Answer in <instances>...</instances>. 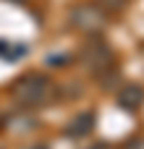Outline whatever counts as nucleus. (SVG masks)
Instances as JSON below:
<instances>
[{"mask_svg": "<svg viewBox=\"0 0 144 149\" xmlns=\"http://www.w3.org/2000/svg\"><path fill=\"white\" fill-rule=\"evenodd\" d=\"M10 97L21 107H42L52 100V84L42 73H24L10 84Z\"/></svg>", "mask_w": 144, "mask_h": 149, "instance_id": "nucleus-1", "label": "nucleus"}, {"mask_svg": "<svg viewBox=\"0 0 144 149\" xmlns=\"http://www.w3.org/2000/svg\"><path fill=\"white\" fill-rule=\"evenodd\" d=\"M68 21H71V26H73L76 31L89 34V37H97V34L105 31V26H108V13H105L100 5H94V3H81V5H76V8L71 10Z\"/></svg>", "mask_w": 144, "mask_h": 149, "instance_id": "nucleus-2", "label": "nucleus"}, {"mask_svg": "<svg viewBox=\"0 0 144 149\" xmlns=\"http://www.w3.org/2000/svg\"><path fill=\"white\" fill-rule=\"evenodd\" d=\"M81 63H84L94 76L110 71V68H113V50H110V45H108L105 39H100V37L89 39V42L84 45V50H81Z\"/></svg>", "mask_w": 144, "mask_h": 149, "instance_id": "nucleus-3", "label": "nucleus"}, {"mask_svg": "<svg viewBox=\"0 0 144 149\" xmlns=\"http://www.w3.org/2000/svg\"><path fill=\"white\" fill-rule=\"evenodd\" d=\"M92 128H94V113L87 110V113H79V115L68 123L66 136H71V139H81V136L92 134Z\"/></svg>", "mask_w": 144, "mask_h": 149, "instance_id": "nucleus-4", "label": "nucleus"}, {"mask_svg": "<svg viewBox=\"0 0 144 149\" xmlns=\"http://www.w3.org/2000/svg\"><path fill=\"white\" fill-rule=\"evenodd\" d=\"M142 102H144V89L139 84H126L121 89V94H118V105L123 110H136Z\"/></svg>", "mask_w": 144, "mask_h": 149, "instance_id": "nucleus-5", "label": "nucleus"}, {"mask_svg": "<svg viewBox=\"0 0 144 149\" xmlns=\"http://www.w3.org/2000/svg\"><path fill=\"white\" fill-rule=\"evenodd\" d=\"M126 3H129V0H97L94 5H100L105 13H108V10H110V13H118V10L126 8Z\"/></svg>", "mask_w": 144, "mask_h": 149, "instance_id": "nucleus-6", "label": "nucleus"}, {"mask_svg": "<svg viewBox=\"0 0 144 149\" xmlns=\"http://www.w3.org/2000/svg\"><path fill=\"white\" fill-rule=\"evenodd\" d=\"M68 63V58L63 55V58H50V65H66Z\"/></svg>", "mask_w": 144, "mask_h": 149, "instance_id": "nucleus-7", "label": "nucleus"}, {"mask_svg": "<svg viewBox=\"0 0 144 149\" xmlns=\"http://www.w3.org/2000/svg\"><path fill=\"white\" fill-rule=\"evenodd\" d=\"M5 52H8V42H5V39H0V55H5Z\"/></svg>", "mask_w": 144, "mask_h": 149, "instance_id": "nucleus-8", "label": "nucleus"}, {"mask_svg": "<svg viewBox=\"0 0 144 149\" xmlns=\"http://www.w3.org/2000/svg\"><path fill=\"white\" fill-rule=\"evenodd\" d=\"M24 149H50L47 144H31V147H24Z\"/></svg>", "mask_w": 144, "mask_h": 149, "instance_id": "nucleus-9", "label": "nucleus"}, {"mask_svg": "<svg viewBox=\"0 0 144 149\" xmlns=\"http://www.w3.org/2000/svg\"><path fill=\"white\" fill-rule=\"evenodd\" d=\"M126 149H142V141H134V144H129Z\"/></svg>", "mask_w": 144, "mask_h": 149, "instance_id": "nucleus-10", "label": "nucleus"}, {"mask_svg": "<svg viewBox=\"0 0 144 149\" xmlns=\"http://www.w3.org/2000/svg\"><path fill=\"white\" fill-rule=\"evenodd\" d=\"M92 149H108V147H105V144H97V147H92Z\"/></svg>", "mask_w": 144, "mask_h": 149, "instance_id": "nucleus-11", "label": "nucleus"}, {"mask_svg": "<svg viewBox=\"0 0 144 149\" xmlns=\"http://www.w3.org/2000/svg\"><path fill=\"white\" fill-rule=\"evenodd\" d=\"M16 3H24V0H16Z\"/></svg>", "mask_w": 144, "mask_h": 149, "instance_id": "nucleus-12", "label": "nucleus"}]
</instances>
